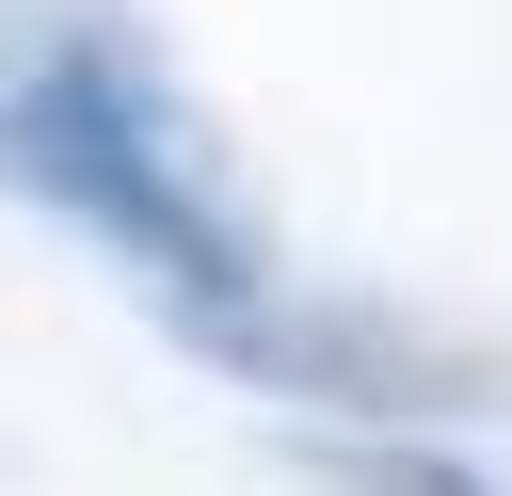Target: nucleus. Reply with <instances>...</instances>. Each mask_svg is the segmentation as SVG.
Segmentation results:
<instances>
[{
	"mask_svg": "<svg viewBox=\"0 0 512 496\" xmlns=\"http://www.w3.org/2000/svg\"><path fill=\"white\" fill-rule=\"evenodd\" d=\"M16 176H32L48 208H80V224H96V240H112L208 352H240V368L288 352V336H272V256L224 224L208 144L176 128V96H160L128 48H96V32L48 48V80L16 96Z\"/></svg>",
	"mask_w": 512,
	"mask_h": 496,
	"instance_id": "obj_1",
	"label": "nucleus"
}]
</instances>
